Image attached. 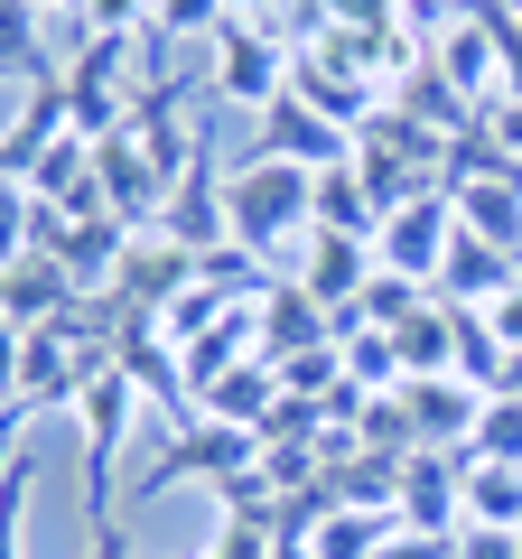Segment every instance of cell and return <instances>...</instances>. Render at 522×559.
I'll use <instances>...</instances> for the list:
<instances>
[{"instance_id": "6da1fadb", "label": "cell", "mask_w": 522, "mask_h": 559, "mask_svg": "<svg viewBox=\"0 0 522 559\" xmlns=\"http://www.w3.org/2000/svg\"><path fill=\"white\" fill-rule=\"evenodd\" d=\"M318 224V168H289V159H242L234 168V252H252L261 271L308 242Z\"/></svg>"}, {"instance_id": "7a4b0ae2", "label": "cell", "mask_w": 522, "mask_h": 559, "mask_svg": "<svg viewBox=\"0 0 522 559\" xmlns=\"http://www.w3.org/2000/svg\"><path fill=\"white\" fill-rule=\"evenodd\" d=\"M289 75H299V57L281 47V28H252V20H224L215 28V94L242 103V112H271V103L289 94Z\"/></svg>"}, {"instance_id": "3957f363", "label": "cell", "mask_w": 522, "mask_h": 559, "mask_svg": "<svg viewBox=\"0 0 522 559\" xmlns=\"http://www.w3.org/2000/svg\"><path fill=\"white\" fill-rule=\"evenodd\" d=\"M458 234H466V224H458V197H448V187H429V197H411L402 215H382L373 261H382V271H402V280H420V289H439Z\"/></svg>"}, {"instance_id": "277c9868", "label": "cell", "mask_w": 522, "mask_h": 559, "mask_svg": "<svg viewBox=\"0 0 522 559\" xmlns=\"http://www.w3.org/2000/svg\"><path fill=\"white\" fill-rule=\"evenodd\" d=\"M84 503H94V522H112V466L121 448H131V419H141V392H131V373H94L84 382Z\"/></svg>"}, {"instance_id": "5b68a950", "label": "cell", "mask_w": 522, "mask_h": 559, "mask_svg": "<svg viewBox=\"0 0 522 559\" xmlns=\"http://www.w3.org/2000/svg\"><path fill=\"white\" fill-rule=\"evenodd\" d=\"M187 289H197V252H178L168 234H141L131 252H121V271H112V289H103V299H112L121 318H168Z\"/></svg>"}, {"instance_id": "8992f818", "label": "cell", "mask_w": 522, "mask_h": 559, "mask_svg": "<svg viewBox=\"0 0 522 559\" xmlns=\"http://www.w3.org/2000/svg\"><path fill=\"white\" fill-rule=\"evenodd\" d=\"M252 336H261V364H299V355H318V345H336V318H327L289 271H271V289L252 299Z\"/></svg>"}, {"instance_id": "52a82bcc", "label": "cell", "mask_w": 522, "mask_h": 559, "mask_svg": "<svg viewBox=\"0 0 522 559\" xmlns=\"http://www.w3.org/2000/svg\"><path fill=\"white\" fill-rule=\"evenodd\" d=\"M252 159H289V168H345V159H355V131H336V121H327V112H308L299 94H281L271 112H261Z\"/></svg>"}, {"instance_id": "ba28073f", "label": "cell", "mask_w": 522, "mask_h": 559, "mask_svg": "<svg viewBox=\"0 0 522 559\" xmlns=\"http://www.w3.org/2000/svg\"><path fill=\"white\" fill-rule=\"evenodd\" d=\"M373 242H345V234H318V224H308V252L289 261V280H299L308 299L327 308V318H345V308L364 299V289H373Z\"/></svg>"}, {"instance_id": "9c48e42d", "label": "cell", "mask_w": 522, "mask_h": 559, "mask_svg": "<svg viewBox=\"0 0 522 559\" xmlns=\"http://www.w3.org/2000/svg\"><path fill=\"white\" fill-rule=\"evenodd\" d=\"M402 411H411V439H420V448H448V457H458V448L476 439L485 392L458 382V373H420V382H402Z\"/></svg>"}, {"instance_id": "30bf717a", "label": "cell", "mask_w": 522, "mask_h": 559, "mask_svg": "<svg viewBox=\"0 0 522 559\" xmlns=\"http://www.w3.org/2000/svg\"><path fill=\"white\" fill-rule=\"evenodd\" d=\"M75 299H84V289H75L47 252H20L10 271H0V318H10V326H57Z\"/></svg>"}, {"instance_id": "8fae6325", "label": "cell", "mask_w": 522, "mask_h": 559, "mask_svg": "<svg viewBox=\"0 0 522 559\" xmlns=\"http://www.w3.org/2000/svg\"><path fill=\"white\" fill-rule=\"evenodd\" d=\"M197 411H205V419H224V429H252V439H261V419L281 411V364L242 355L224 382H205V392H197Z\"/></svg>"}, {"instance_id": "7c38bea8", "label": "cell", "mask_w": 522, "mask_h": 559, "mask_svg": "<svg viewBox=\"0 0 522 559\" xmlns=\"http://www.w3.org/2000/svg\"><path fill=\"white\" fill-rule=\"evenodd\" d=\"M513 280H522L513 252H495V242L458 234V252H448V271H439V299H448V308H495Z\"/></svg>"}, {"instance_id": "4fadbf2b", "label": "cell", "mask_w": 522, "mask_h": 559, "mask_svg": "<svg viewBox=\"0 0 522 559\" xmlns=\"http://www.w3.org/2000/svg\"><path fill=\"white\" fill-rule=\"evenodd\" d=\"M458 224H466L476 242H495V252L522 261V178H476V187H458Z\"/></svg>"}, {"instance_id": "5bb4252c", "label": "cell", "mask_w": 522, "mask_h": 559, "mask_svg": "<svg viewBox=\"0 0 522 559\" xmlns=\"http://www.w3.org/2000/svg\"><path fill=\"white\" fill-rule=\"evenodd\" d=\"M318 234H345V242H373V234H382V215H373V197H364L355 159H345V168H318Z\"/></svg>"}, {"instance_id": "9a60e30c", "label": "cell", "mask_w": 522, "mask_h": 559, "mask_svg": "<svg viewBox=\"0 0 522 559\" xmlns=\"http://www.w3.org/2000/svg\"><path fill=\"white\" fill-rule=\"evenodd\" d=\"M402 532L392 513H364V503H336V513L308 532V559H382V540Z\"/></svg>"}, {"instance_id": "2e32d148", "label": "cell", "mask_w": 522, "mask_h": 559, "mask_svg": "<svg viewBox=\"0 0 522 559\" xmlns=\"http://www.w3.org/2000/svg\"><path fill=\"white\" fill-rule=\"evenodd\" d=\"M466 522L522 532V466H485V457H466Z\"/></svg>"}, {"instance_id": "e0dca14e", "label": "cell", "mask_w": 522, "mask_h": 559, "mask_svg": "<svg viewBox=\"0 0 522 559\" xmlns=\"http://www.w3.org/2000/svg\"><path fill=\"white\" fill-rule=\"evenodd\" d=\"M38 84L47 75V38H38V10L28 0H0V84Z\"/></svg>"}, {"instance_id": "ac0fdd59", "label": "cell", "mask_w": 522, "mask_h": 559, "mask_svg": "<svg viewBox=\"0 0 522 559\" xmlns=\"http://www.w3.org/2000/svg\"><path fill=\"white\" fill-rule=\"evenodd\" d=\"M466 457H485V466H522V392H485Z\"/></svg>"}, {"instance_id": "d6986e66", "label": "cell", "mask_w": 522, "mask_h": 559, "mask_svg": "<svg viewBox=\"0 0 522 559\" xmlns=\"http://www.w3.org/2000/svg\"><path fill=\"white\" fill-rule=\"evenodd\" d=\"M224 0H150V38H215Z\"/></svg>"}, {"instance_id": "ffe728a7", "label": "cell", "mask_w": 522, "mask_h": 559, "mask_svg": "<svg viewBox=\"0 0 522 559\" xmlns=\"http://www.w3.org/2000/svg\"><path fill=\"white\" fill-rule=\"evenodd\" d=\"M476 121H485V140L503 150V168H522V94H495Z\"/></svg>"}, {"instance_id": "44dd1931", "label": "cell", "mask_w": 522, "mask_h": 559, "mask_svg": "<svg viewBox=\"0 0 522 559\" xmlns=\"http://www.w3.org/2000/svg\"><path fill=\"white\" fill-rule=\"evenodd\" d=\"M458 559H522V532H495V522H466Z\"/></svg>"}, {"instance_id": "7402d4cb", "label": "cell", "mask_w": 522, "mask_h": 559, "mask_svg": "<svg viewBox=\"0 0 522 559\" xmlns=\"http://www.w3.org/2000/svg\"><path fill=\"white\" fill-rule=\"evenodd\" d=\"M382 559H458V532H392Z\"/></svg>"}, {"instance_id": "603a6c76", "label": "cell", "mask_w": 522, "mask_h": 559, "mask_svg": "<svg viewBox=\"0 0 522 559\" xmlns=\"http://www.w3.org/2000/svg\"><path fill=\"white\" fill-rule=\"evenodd\" d=\"M485 326H495V345H503V355H522V280L503 289L495 308H485Z\"/></svg>"}, {"instance_id": "cb8c5ba5", "label": "cell", "mask_w": 522, "mask_h": 559, "mask_svg": "<svg viewBox=\"0 0 522 559\" xmlns=\"http://www.w3.org/2000/svg\"><path fill=\"white\" fill-rule=\"evenodd\" d=\"M84 559H141V550H131V532H112V522H94V550H84Z\"/></svg>"}, {"instance_id": "d4e9b609", "label": "cell", "mask_w": 522, "mask_h": 559, "mask_svg": "<svg viewBox=\"0 0 522 559\" xmlns=\"http://www.w3.org/2000/svg\"><path fill=\"white\" fill-rule=\"evenodd\" d=\"M28 10H38V20H75V0H28Z\"/></svg>"}]
</instances>
